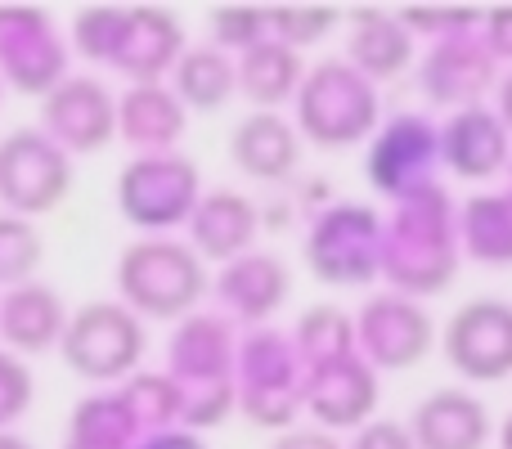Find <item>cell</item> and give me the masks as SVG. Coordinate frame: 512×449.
I'll list each match as a JSON object with an SVG mask.
<instances>
[{
    "mask_svg": "<svg viewBox=\"0 0 512 449\" xmlns=\"http://www.w3.org/2000/svg\"><path fill=\"white\" fill-rule=\"evenodd\" d=\"M297 126L315 149H351L378 126L373 81L346 59H324L319 68H310V77H301Z\"/></svg>",
    "mask_w": 512,
    "mask_h": 449,
    "instance_id": "2",
    "label": "cell"
},
{
    "mask_svg": "<svg viewBox=\"0 0 512 449\" xmlns=\"http://www.w3.org/2000/svg\"><path fill=\"white\" fill-rule=\"evenodd\" d=\"M212 36L216 50H252L270 36V14H256V9H216L212 14Z\"/></svg>",
    "mask_w": 512,
    "mask_h": 449,
    "instance_id": "29",
    "label": "cell"
},
{
    "mask_svg": "<svg viewBox=\"0 0 512 449\" xmlns=\"http://www.w3.org/2000/svg\"><path fill=\"white\" fill-rule=\"evenodd\" d=\"M351 449H414V441H409V427L405 423H391V418H382V423L364 427V432L351 441Z\"/></svg>",
    "mask_w": 512,
    "mask_h": 449,
    "instance_id": "31",
    "label": "cell"
},
{
    "mask_svg": "<svg viewBox=\"0 0 512 449\" xmlns=\"http://www.w3.org/2000/svg\"><path fill=\"white\" fill-rule=\"evenodd\" d=\"M221 292L243 319H265L283 297H288V270L274 256H256L243 252L230 270L221 274Z\"/></svg>",
    "mask_w": 512,
    "mask_h": 449,
    "instance_id": "24",
    "label": "cell"
},
{
    "mask_svg": "<svg viewBox=\"0 0 512 449\" xmlns=\"http://www.w3.org/2000/svg\"><path fill=\"white\" fill-rule=\"evenodd\" d=\"M270 449H337V441L328 432H288V436H279Z\"/></svg>",
    "mask_w": 512,
    "mask_h": 449,
    "instance_id": "33",
    "label": "cell"
},
{
    "mask_svg": "<svg viewBox=\"0 0 512 449\" xmlns=\"http://www.w3.org/2000/svg\"><path fill=\"white\" fill-rule=\"evenodd\" d=\"M495 81H499L495 54L486 50L481 36H468V32L445 36L423 63L427 99H436V104H454V113H459V108H477L481 95H486Z\"/></svg>",
    "mask_w": 512,
    "mask_h": 449,
    "instance_id": "11",
    "label": "cell"
},
{
    "mask_svg": "<svg viewBox=\"0 0 512 449\" xmlns=\"http://www.w3.org/2000/svg\"><path fill=\"white\" fill-rule=\"evenodd\" d=\"M63 364L86 382H117L144 360V324L122 301H86L59 337Z\"/></svg>",
    "mask_w": 512,
    "mask_h": 449,
    "instance_id": "3",
    "label": "cell"
},
{
    "mask_svg": "<svg viewBox=\"0 0 512 449\" xmlns=\"http://www.w3.org/2000/svg\"><path fill=\"white\" fill-rule=\"evenodd\" d=\"M0 449H32L23 441V436H14V432H0Z\"/></svg>",
    "mask_w": 512,
    "mask_h": 449,
    "instance_id": "35",
    "label": "cell"
},
{
    "mask_svg": "<svg viewBox=\"0 0 512 449\" xmlns=\"http://www.w3.org/2000/svg\"><path fill=\"white\" fill-rule=\"evenodd\" d=\"M41 117L63 153H99L117 135V104L95 77H63L45 95Z\"/></svg>",
    "mask_w": 512,
    "mask_h": 449,
    "instance_id": "8",
    "label": "cell"
},
{
    "mask_svg": "<svg viewBox=\"0 0 512 449\" xmlns=\"http://www.w3.org/2000/svg\"><path fill=\"white\" fill-rule=\"evenodd\" d=\"M355 324L333 306H315L301 315V346H306V364H328L337 355H351Z\"/></svg>",
    "mask_w": 512,
    "mask_h": 449,
    "instance_id": "26",
    "label": "cell"
},
{
    "mask_svg": "<svg viewBox=\"0 0 512 449\" xmlns=\"http://www.w3.org/2000/svg\"><path fill=\"white\" fill-rule=\"evenodd\" d=\"M41 265V234L23 216H0V283L18 288Z\"/></svg>",
    "mask_w": 512,
    "mask_h": 449,
    "instance_id": "27",
    "label": "cell"
},
{
    "mask_svg": "<svg viewBox=\"0 0 512 449\" xmlns=\"http://www.w3.org/2000/svg\"><path fill=\"white\" fill-rule=\"evenodd\" d=\"M445 364L468 382H504L512 373V306L504 297H472L445 324Z\"/></svg>",
    "mask_w": 512,
    "mask_h": 449,
    "instance_id": "7",
    "label": "cell"
},
{
    "mask_svg": "<svg viewBox=\"0 0 512 449\" xmlns=\"http://www.w3.org/2000/svg\"><path fill=\"white\" fill-rule=\"evenodd\" d=\"M180 54H185V32H180L176 14H162V9H126L108 63L122 68L135 86H162V77L176 68Z\"/></svg>",
    "mask_w": 512,
    "mask_h": 449,
    "instance_id": "12",
    "label": "cell"
},
{
    "mask_svg": "<svg viewBox=\"0 0 512 449\" xmlns=\"http://www.w3.org/2000/svg\"><path fill=\"white\" fill-rule=\"evenodd\" d=\"M176 99H185L198 113H221L234 95H239V77L225 50L216 45H194L176 59Z\"/></svg>",
    "mask_w": 512,
    "mask_h": 449,
    "instance_id": "23",
    "label": "cell"
},
{
    "mask_svg": "<svg viewBox=\"0 0 512 449\" xmlns=\"http://www.w3.org/2000/svg\"><path fill=\"white\" fill-rule=\"evenodd\" d=\"M63 328H68V310L54 297V288H45L36 279L9 288L5 301H0V337L14 351H27V355L50 351V346H59Z\"/></svg>",
    "mask_w": 512,
    "mask_h": 449,
    "instance_id": "19",
    "label": "cell"
},
{
    "mask_svg": "<svg viewBox=\"0 0 512 449\" xmlns=\"http://www.w3.org/2000/svg\"><path fill=\"white\" fill-rule=\"evenodd\" d=\"M499 445H504V449H512V418L504 423V436H499Z\"/></svg>",
    "mask_w": 512,
    "mask_h": 449,
    "instance_id": "36",
    "label": "cell"
},
{
    "mask_svg": "<svg viewBox=\"0 0 512 449\" xmlns=\"http://www.w3.org/2000/svg\"><path fill=\"white\" fill-rule=\"evenodd\" d=\"M499 122H504L508 135H512V72L499 81Z\"/></svg>",
    "mask_w": 512,
    "mask_h": 449,
    "instance_id": "34",
    "label": "cell"
},
{
    "mask_svg": "<svg viewBox=\"0 0 512 449\" xmlns=\"http://www.w3.org/2000/svg\"><path fill=\"white\" fill-rule=\"evenodd\" d=\"M0 72L27 95H50L68 68L63 45L45 14H0Z\"/></svg>",
    "mask_w": 512,
    "mask_h": 449,
    "instance_id": "9",
    "label": "cell"
},
{
    "mask_svg": "<svg viewBox=\"0 0 512 449\" xmlns=\"http://www.w3.org/2000/svg\"><path fill=\"white\" fill-rule=\"evenodd\" d=\"M117 131L144 153H171L185 135V108L167 86H135L117 108Z\"/></svg>",
    "mask_w": 512,
    "mask_h": 449,
    "instance_id": "21",
    "label": "cell"
},
{
    "mask_svg": "<svg viewBox=\"0 0 512 449\" xmlns=\"http://www.w3.org/2000/svg\"><path fill=\"white\" fill-rule=\"evenodd\" d=\"M342 23V14L337 9H274L270 14V36L283 45H292V50H301V45H315L324 41L333 27Z\"/></svg>",
    "mask_w": 512,
    "mask_h": 449,
    "instance_id": "28",
    "label": "cell"
},
{
    "mask_svg": "<svg viewBox=\"0 0 512 449\" xmlns=\"http://www.w3.org/2000/svg\"><path fill=\"white\" fill-rule=\"evenodd\" d=\"M230 162L261 185H288L297 176L301 140L279 113H248L230 131Z\"/></svg>",
    "mask_w": 512,
    "mask_h": 449,
    "instance_id": "16",
    "label": "cell"
},
{
    "mask_svg": "<svg viewBox=\"0 0 512 449\" xmlns=\"http://www.w3.org/2000/svg\"><path fill=\"white\" fill-rule=\"evenodd\" d=\"M301 72H306L301 54L292 45L265 36L261 45L243 50V63L234 68V77H239V95L252 99L256 113H274V104H283L301 90Z\"/></svg>",
    "mask_w": 512,
    "mask_h": 449,
    "instance_id": "22",
    "label": "cell"
},
{
    "mask_svg": "<svg viewBox=\"0 0 512 449\" xmlns=\"http://www.w3.org/2000/svg\"><path fill=\"white\" fill-rule=\"evenodd\" d=\"M306 261L324 283H369L382 274V221L369 207H328L310 225Z\"/></svg>",
    "mask_w": 512,
    "mask_h": 449,
    "instance_id": "6",
    "label": "cell"
},
{
    "mask_svg": "<svg viewBox=\"0 0 512 449\" xmlns=\"http://www.w3.org/2000/svg\"><path fill=\"white\" fill-rule=\"evenodd\" d=\"M355 324H360L355 337H360L364 355H369V364H378V369H409V364H418L427 355V346H432V319L418 306H409L400 292L373 297L369 306L360 310Z\"/></svg>",
    "mask_w": 512,
    "mask_h": 449,
    "instance_id": "10",
    "label": "cell"
},
{
    "mask_svg": "<svg viewBox=\"0 0 512 449\" xmlns=\"http://www.w3.org/2000/svg\"><path fill=\"white\" fill-rule=\"evenodd\" d=\"M117 292L122 306L149 319H176L203 301L207 274L194 247L171 243V238H144L126 247L117 261Z\"/></svg>",
    "mask_w": 512,
    "mask_h": 449,
    "instance_id": "1",
    "label": "cell"
},
{
    "mask_svg": "<svg viewBox=\"0 0 512 449\" xmlns=\"http://www.w3.org/2000/svg\"><path fill=\"white\" fill-rule=\"evenodd\" d=\"M463 247L481 265H512V189L481 194L463 207Z\"/></svg>",
    "mask_w": 512,
    "mask_h": 449,
    "instance_id": "25",
    "label": "cell"
},
{
    "mask_svg": "<svg viewBox=\"0 0 512 449\" xmlns=\"http://www.w3.org/2000/svg\"><path fill=\"white\" fill-rule=\"evenodd\" d=\"M436 153H441V140L432 135V126H427L423 117H396V122L373 140L369 176L378 189L405 198V194H414V189L436 185L432 180Z\"/></svg>",
    "mask_w": 512,
    "mask_h": 449,
    "instance_id": "13",
    "label": "cell"
},
{
    "mask_svg": "<svg viewBox=\"0 0 512 449\" xmlns=\"http://www.w3.org/2000/svg\"><path fill=\"white\" fill-rule=\"evenodd\" d=\"M441 158L454 176L463 180H486L499 167L512 162V140L508 126L499 122V113H490L486 104L459 108L441 131Z\"/></svg>",
    "mask_w": 512,
    "mask_h": 449,
    "instance_id": "15",
    "label": "cell"
},
{
    "mask_svg": "<svg viewBox=\"0 0 512 449\" xmlns=\"http://www.w3.org/2000/svg\"><path fill=\"white\" fill-rule=\"evenodd\" d=\"M508 167H512V162H508Z\"/></svg>",
    "mask_w": 512,
    "mask_h": 449,
    "instance_id": "37",
    "label": "cell"
},
{
    "mask_svg": "<svg viewBox=\"0 0 512 449\" xmlns=\"http://www.w3.org/2000/svg\"><path fill=\"white\" fill-rule=\"evenodd\" d=\"M486 50L495 54V63L499 59H508L512 63V9H499V14H490L486 18Z\"/></svg>",
    "mask_w": 512,
    "mask_h": 449,
    "instance_id": "32",
    "label": "cell"
},
{
    "mask_svg": "<svg viewBox=\"0 0 512 449\" xmlns=\"http://www.w3.org/2000/svg\"><path fill=\"white\" fill-rule=\"evenodd\" d=\"M72 189V162L45 131H9L0 140V203L9 216H41Z\"/></svg>",
    "mask_w": 512,
    "mask_h": 449,
    "instance_id": "4",
    "label": "cell"
},
{
    "mask_svg": "<svg viewBox=\"0 0 512 449\" xmlns=\"http://www.w3.org/2000/svg\"><path fill=\"white\" fill-rule=\"evenodd\" d=\"M27 405H32V373L14 355H0V432L18 414H27Z\"/></svg>",
    "mask_w": 512,
    "mask_h": 449,
    "instance_id": "30",
    "label": "cell"
},
{
    "mask_svg": "<svg viewBox=\"0 0 512 449\" xmlns=\"http://www.w3.org/2000/svg\"><path fill=\"white\" fill-rule=\"evenodd\" d=\"M490 409L468 391H432L409 414L414 449H486L490 445Z\"/></svg>",
    "mask_w": 512,
    "mask_h": 449,
    "instance_id": "14",
    "label": "cell"
},
{
    "mask_svg": "<svg viewBox=\"0 0 512 449\" xmlns=\"http://www.w3.org/2000/svg\"><path fill=\"white\" fill-rule=\"evenodd\" d=\"M117 207L131 225L167 229L198 207V171L180 153H144L117 180Z\"/></svg>",
    "mask_w": 512,
    "mask_h": 449,
    "instance_id": "5",
    "label": "cell"
},
{
    "mask_svg": "<svg viewBox=\"0 0 512 449\" xmlns=\"http://www.w3.org/2000/svg\"><path fill=\"white\" fill-rule=\"evenodd\" d=\"M306 409L328 427H355L373 409V369L360 355L315 364L306 378Z\"/></svg>",
    "mask_w": 512,
    "mask_h": 449,
    "instance_id": "17",
    "label": "cell"
},
{
    "mask_svg": "<svg viewBox=\"0 0 512 449\" xmlns=\"http://www.w3.org/2000/svg\"><path fill=\"white\" fill-rule=\"evenodd\" d=\"M189 229H194V243L207 261H239L243 252H252V238L261 229V207L234 189H212L189 212Z\"/></svg>",
    "mask_w": 512,
    "mask_h": 449,
    "instance_id": "18",
    "label": "cell"
},
{
    "mask_svg": "<svg viewBox=\"0 0 512 449\" xmlns=\"http://www.w3.org/2000/svg\"><path fill=\"white\" fill-rule=\"evenodd\" d=\"M346 23V63L369 81H391L414 63V32L400 23V14H351Z\"/></svg>",
    "mask_w": 512,
    "mask_h": 449,
    "instance_id": "20",
    "label": "cell"
}]
</instances>
